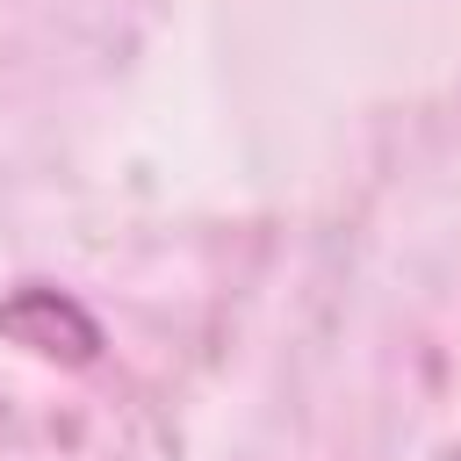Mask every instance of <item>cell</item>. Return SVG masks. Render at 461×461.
<instances>
[{
	"instance_id": "cell-1",
	"label": "cell",
	"mask_w": 461,
	"mask_h": 461,
	"mask_svg": "<svg viewBox=\"0 0 461 461\" xmlns=\"http://www.w3.org/2000/svg\"><path fill=\"white\" fill-rule=\"evenodd\" d=\"M0 331L22 339V346L43 353V360H94V346H101L94 317H86L79 303H65L58 288H22V295L0 310Z\"/></svg>"
}]
</instances>
